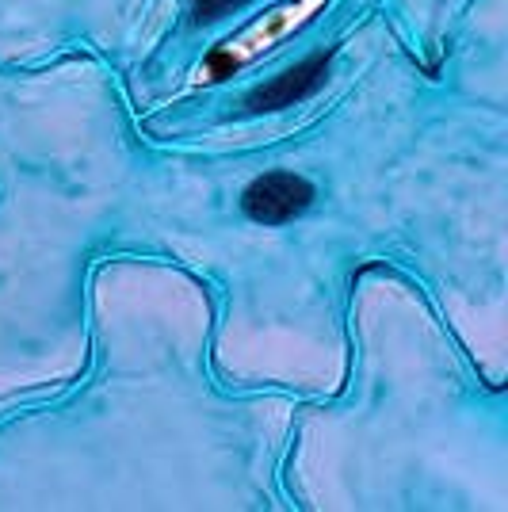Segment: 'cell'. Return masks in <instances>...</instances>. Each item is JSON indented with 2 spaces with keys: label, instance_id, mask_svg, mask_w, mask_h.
I'll list each match as a JSON object with an SVG mask.
<instances>
[{
  "label": "cell",
  "instance_id": "obj_1",
  "mask_svg": "<svg viewBox=\"0 0 508 512\" xmlns=\"http://www.w3.org/2000/svg\"><path fill=\"white\" fill-rule=\"evenodd\" d=\"M314 203V188L295 176V172H268L249 184V192L241 199L245 214L253 222H264V226H279V222H291L295 214H302Z\"/></svg>",
  "mask_w": 508,
  "mask_h": 512
},
{
  "label": "cell",
  "instance_id": "obj_4",
  "mask_svg": "<svg viewBox=\"0 0 508 512\" xmlns=\"http://www.w3.org/2000/svg\"><path fill=\"white\" fill-rule=\"evenodd\" d=\"M233 65H237V58H233L230 50H211L207 54V73H211L214 81H222L226 73H233Z\"/></svg>",
  "mask_w": 508,
  "mask_h": 512
},
{
  "label": "cell",
  "instance_id": "obj_3",
  "mask_svg": "<svg viewBox=\"0 0 508 512\" xmlns=\"http://www.w3.org/2000/svg\"><path fill=\"white\" fill-rule=\"evenodd\" d=\"M241 4H249V0H195V4H191V20L211 23V20H218V16L233 12V8H241Z\"/></svg>",
  "mask_w": 508,
  "mask_h": 512
},
{
  "label": "cell",
  "instance_id": "obj_2",
  "mask_svg": "<svg viewBox=\"0 0 508 512\" xmlns=\"http://www.w3.org/2000/svg\"><path fill=\"white\" fill-rule=\"evenodd\" d=\"M329 77V54H318V58H306L298 62L295 69H287L283 77H276L272 85L256 88L249 96V111H279V107H291L306 96H314Z\"/></svg>",
  "mask_w": 508,
  "mask_h": 512
}]
</instances>
